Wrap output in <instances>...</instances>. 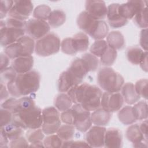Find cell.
Segmentation results:
<instances>
[{"label": "cell", "mask_w": 148, "mask_h": 148, "mask_svg": "<svg viewBox=\"0 0 148 148\" xmlns=\"http://www.w3.org/2000/svg\"><path fill=\"white\" fill-rule=\"evenodd\" d=\"M145 7V1H129L125 3L119 4L118 11L121 17L127 20H131L140 10Z\"/></svg>", "instance_id": "obj_15"}, {"label": "cell", "mask_w": 148, "mask_h": 148, "mask_svg": "<svg viewBox=\"0 0 148 148\" xmlns=\"http://www.w3.org/2000/svg\"><path fill=\"white\" fill-rule=\"evenodd\" d=\"M85 8V11L97 20H102L106 16L108 8L103 1H86Z\"/></svg>", "instance_id": "obj_16"}, {"label": "cell", "mask_w": 148, "mask_h": 148, "mask_svg": "<svg viewBox=\"0 0 148 148\" xmlns=\"http://www.w3.org/2000/svg\"><path fill=\"white\" fill-rule=\"evenodd\" d=\"M147 79H142L137 81L134 85L136 93L145 99H147Z\"/></svg>", "instance_id": "obj_42"}, {"label": "cell", "mask_w": 148, "mask_h": 148, "mask_svg": "<svg viewBox=\"0 0 148 148\" xmlns=\"http://www.w3.org/2000/svg\"><path fill=\"white\" fill-rule=\"evenodd\" d=\"M9 140L16 139L24 133V129L18 125L11 122L10 124L3 127Z\"/></svg>", "instance_id": "obj_33"}, {"label": "cell", "mask_w": 148, "mask_h": 148, "mask_svg": "<svg viewBox=\"0 0 148 148\" xmlns=\"http://www.w3.org/2000/svg\"><path fill=\"white\" fill-rule=\"evenodd\" d=\"M25 33L34 40H39L49 33L50 27L46 21L31 18L26 21Z\"/></svg>", "instance_id": "obj_11"}, {"label": "cell", "mask_w": 148, "mask_h": 148, "mask_svg": "<svg viewBox=\"0 0 148 148\" xmlns=\"http://www.w3.org/2000/svg\"><path fill=\"white\" fill-rule=\"evenodd\" d=\"M147 125H148L147 120V119H145L139 125L140 130L141 131L146 140H147Z\"/></svg>", "instance_id": "obj_52"}, {"label": "cell", "mask_w": 148, "mask_h": 148, "mask_svg": "<svg viewBox=\"0 0 148 148\" xmlns=\"http://www.w3.org/2000/svg\"><path fill=\"white\" fill-rule=\"evenodd\" d=\"M146 51H143L137 46L131 47L127 50V59L129 62L134 65H139Z\"/></svg>", "instance_id": "obj_30"}, {"label": "cell", "mask_w": 148, "mask_h": 148, "mask_svg": "<svg viewBox=\"0 0 148 148\" xmlns=\"http://www.w3.org/2000/svg\"><path fill=\"white\" fill-rule=\"evenodd\" d=\"M45 147L49 148H59L62 146L63 140L57 135L54 134L49 135L43 140Z\"/></svg>", "instance_id": "obj_40"}, {"label": "cell", "mask_w": 148, "mask_h": 148, "mask_svg": "<svg viewBox=\"0 0 148 148\" xmlns=\"http://www.w3.org/2000/svg\"><path fill=\"white\" fill-rule=\"evenodd\" d=\"M112 113L108 112L101 107L94 110L91 114V120L92 124L98 126H105L110 121Z\"/></svg>", "instance_id": "obj_22"}, {"label": "cell", "mask_w": 148, "mask_h": 148, "mask_svg": "<svg viewBox=\"0 0 148 148\" xmlns=\"http://www.w3.org/2000/svg\"><path fill=\"white\" fill-rule=\"evenodd\" d=\"M62 147H91L90 146L84 141L77 140L73 141L72 140L64 141Z\"/></svg>", "instance_id": "obj_46"}, {"label": "cell", "mask_w": 148, "mask_h": 148, "mask_svg": "<svg viewBox=\"0 0 148 148\" xmlns=\"http://www.w3.org/2000/svg\"><path fill=\"white\" fill-rule=\"evenodd\" d=\"M61 47L59 37L53 32H49L36 40L35 45V53L40 57H48L58 53Z\"/></svg>", "instance_id": "obj_7"}, {"label": "cell", "mask_w": 148, "mask_h": 148, "mask_svg": "<svg viewBox=\"0 0 148 148\" xmlns=\"http://www.w3.org/2000/svg\"><path fill=\"white\" fill-rule=\"evenodd\" d=\"M0 147L1 148H6L8 147V143H9V138L3 129V127H1L0 131Z\"/></svg>", "instance_id": "obj_50"}, {"label": "cell", "mask_w": 148, "mask_h": 148, "mask_svg": "<svg viewBox=\"0 0 148 148\" xmlns=\"http://www.w3.org/2000/svg\"><path fill=\"white\" fill-rule=\"evenodd\" d=\"M25 28L16 26L6 25L5 21L1 20V45L2 47H7L24 36Z\"/></svg>", "instance_id": "obj_9"}, {"label": "cell", "mask_w": 148, "mask_h": 148, "mask_svg": "<svg viewBox=\"0 0 148 148\" xmlns=\"http://www.w3.org/2000/svg\"><path fill=\"white\" fill-rule=\"evenodd\" d=\"M68 70L81 83L88 71L81 58H75L71 64Z\"/></svg>", "instance_id": "obj_21"}, {"label": "cell", "mask_w": 148, "mask_h": 148, "mask_svg": "<svg viewBox=\"0 0 148 148\" xmlns=\"http://www.w3.org/2000/svg\"><path fill=\"white\" fill-rule=\"evenodd\" d=\"M140 45L145 51H147V28L143 29L140 32Z\"/></svg>", "instance_id": "obj_49"}, {"label": "cell", "mask_w": 148, "mask_h": 148, "mask_svg": "<svg viewBox=\"0 0 148 148\" xmlns=\"http://www.w3.org/2000/svg\"><path fill=\"white\" fill-rule=\"evenodd\" d=\"M125 136L128 140L132 142L134 145L137 144L141 142H145L146 140L143 134L140 130L138 124H132L130 125L126 131Z\"/></svg>", "instance_id": "obj_25"}, {"label": "cell", "mask_w": 148, "mask_h": 148, "mask_svg": "<svg viewBox=\"0 0 148 148\" xmlns=\"http://www.w3.org/2000/svg\"><path fill=\"white\" fill-rule=\"evenodd\" d=\"M47 20L50 27L58 28L65 23L66 21V14L61 10H54L50 13Z\"/></svg>", "instance_id": "obj_28"}, {"label": "cell", "mask_w": 148, "mask_h": 148, "mask_svg": "<svg viewBox=\"0 0 148 148\" xmlns=\"http://www.w3.org/2000/svg\"><path fill=\"white\" fill-rule=\"evenodd\" d=\"M123 138L121 132L116 128H110L106 130L104 138V146L106 147L120 148L123 146Z\"/></svg>", "instance_id": "obj_19"}, {"label": "cell", "mask_w": 148, "mask_h": 148, "mask_svg": "<svg viewBox=\"0 0 148 148\" xmlns=\"http://www.w3.org/2000/svg\"><path fill=\"white\" fill-rule=\"evenodd\" d=\"M1 58V71L7 68L8 65L9 64V58L6 55L5 53H1L0 54Z\"/></svg>", "instance_id": "obj_51"}, {"label": "cell", "mask_w": 148, "mask_h": 148, "mask_svg": "<svg viewBox=\"0 0 148 148\" xmlns=\"http://www.w3.org/2000/svg\"><path fill=\"white\" fill-rule=\"evenodd\" d=\"M60 118L62 123L67 124L73 125V115L71 108L66 110L62 112L60 115Z\"/></svg>", "instance_id": "obj_47"}, {"label": "cell", "mask_w": 148, "mask_h": 148, "mask_svg": "<svg viewBox=\"0 0 148 148\" xmlns=\"http://www.w3.org/2000/svg\"><path fill=\"white\" fill-rule=\"evenodd\" d=\"M106 42L109 47L114 49L120 50L125 46V39L123 35L118 31H113L106 36Z\"/></svg>", "instance_id": "obj_24"}, {"label": "cell", "mask_w": 148, "mask_h": 148, "mask_svg": "<svg viewBox=\"0 0 148 148\" xmlns=\"http://www.w3.org/2000/svg\"><path fill=\"white\" fill-rule=\"evenodd\" d=\"M124 99L119 92H104L102 94L101 106L104 110L113 113L119 111L123 106Z\"/></svg>", "instance_id": "obj_12"}, {"label": "cell", "mask_w": 148, "mask_h": 148, "mask_svg": "<svg viewBox=\"0 0 148 148\" xmlns=\"http://www.w3.org/2000/svg\"><path fill=\"white\" fill-rule=\"evenodd\" d=\"M1 107L10 111L13 113L12 122L24 130L42 127V110L30 97L24 96L18 99H7L1 104Z\"/></svg>", "instance_id": "obj_1"}, {"label": "cell", "mask_w": 148, "mask_h": 148, "mask_svg": "<svg viewBox=\"0 0 148 148\" xmlns=\"http://www.w3.org/2000/svg\"><path fill=\"white\" fill-rule=\"evenodd\" d=\"M44 132L42 129H28L25 134L26 139L30 143H33L38 142H41L45 138Z\"/></svg>", "instance_id": "obj_38"}, {"label": "cell", "mask_w": 148, "mask_h": 148, "mask_svg": "<svg viewBox=\"0 0 148 148\" xmlns=\"http://www.w3.org/2000/svg\"><path fill=\"white\" fill-rule=\"evenodd\" d=\"M82 83L67 69L60 75L58 80V88L61 92H68L72 87Z\"/></svg>", "instance_id": "obj_18"}, {"label": "cell", "mask_w": 148, "mask_h": 148, "mask_svg": "<svg viewBox=\"0 0 148 148\" xmlns=\"http://www.w3.org/2000/svg\"><path fill=\"white\" fill-rule=\"evenodd\" d=\"M40 76L38 72L31 71L17 74L6 86L9 94L13 97H21L36 92L40 87Z\"/></svg>", "instance_id": "obj_3"}, {"label": "cell", "mask_w": 148, "mask_h": 148, "mask_svg": "<svg viewBox=\"0 0 148 148\" xmlns=\"http://www.w3.org/2000/svg\"><path fill=\"white\" fill-rule=\"evenodd\" d=\"M35 45L33 39L28 35H24L13 44L5 47L4 53L12 60L30 56L35 51Z\"/></svg>", "instance_id": "obj_6"}, {"label": "cell", "mask_w": 148, "mask_h": 148, "mask_svg": "<svg viewBox=\"0 0 148 148\" xmlns=\"http://www.w3.org/2000/svg\"><path fill=\"white\" fill-rule=\"evenodd\" d=\"M28 142L24 137L20 136L16 139L10 140L9 147H28Z\"/></svg>", "instance_id": "obj_48"}, {"label": "cell", "mask_w": 148, "mask_h": 148, "mask_svg": "<svg viewBox=\"0 0 148 148\" xmlns=\"http://www.w3.org/2000/svg\"><path fill=\"white\" fill-rule=\"evenodd\" d=\"M14 4L13 1L10 0H2L0 5V17L2 20L7 14L9 13Z\"/></svg>", "instance_id": "obj_45"}, {"label": "cell", "mask_w": 148, "mask_h": 148, "mask_svg": "<svg viewBox=\"0 0 148 148\" xmlns=\"http://www.w3.org/2000/svg\"><path fill=\"white\" fill-rule=\"evenodd\" d=\"M71 109L73 115V125L75 128L81 132H87L92 125L90 112L79 103H75Z\"/></svg>", "instance_id": "obj_10"}, {"label": "cell", "mask_w": 148, "mask_h": 148, "mask_svg": "<svg viewBox=\"0 0 148 148\" xmlns=\"http://www.w3.org/2000/svg\"><path fill=\"white\" fill-rule=\"evenodd\" d=\"M51 8L46 5H40L37 6L33 11V16L36 19L46 21L48 20L50 13Z\"/></svg>", "instance_id": "obj_37"}, {"label": "cell", "mask_w": 148, "mask_h": 148, "mask_svg": "<svg viewBox=\"0 0 148 148\" xmlns=\"http://www.w3.org/2000/svg\"><path fill=\"white\" fill-rule=\"evenodd\" d=\"M81 58L84 62L88 72H94L97 69L99 65V60L98 59V57L91 53H87L84 54Z\"/></svg>", "instance_id": "obj_35"}, {"label": "cell", "mask_w": 148, "mask_h": 148, "mask_svg": "<svg viewBox=\"0 0 148 148\" xmlns=\"http://www.w3.org/2000/svg\"><path fill=\"white\" fill-rule=\"evenodd\" d=\"M106 128L102 126L95 125L90 127L86 135V142L91 147L104 146V138Z\"/></svg>", "instance_id": "obj_14"}, {"label": "cell", "mask_w": 148, "mask_h": 148, "mask_svg": "<svg viewBox=\"0 0 148 148\" xmlns=\"http://www.w3.org/2000/svg\"><path fill=\"white\" fill-rule=\"evenodd\" d=\"M134 21L139 28L143 29L147 28L148 26L147 22V8H145L140 10L134 17Z\"/></svg>", "instance_id": "obj_39"}, {"label": "cell", "mask_w": 148, "mask_h": 148, "mask_svg": "<svg viewBox=\"0 0 148 148\" xmlns=\"http://www.w3.org/2000/svg\"><path fill=\"white\" fill-rule=\"evenodd\" d=\"M117 56V51L108 46V49L100 57V61L102 65L106 66H109L114 64L116 60Z\"/></svg>", "instance_id": "obj_34"}, {"label": "cell", "mask_w": 148, "mask_h": 148, "mask_svg": "<svg viewBox=\"0 0 148 148\" xmlns=\"http://www.w3.org/2000/svg\"><path fill=\"white\" fill-rule=\"evenodd\" d=\"M42 114V130L44 134L51 135L56 133L61 123L59 111L55 107L50 106L43 109Z\"/></svg>", "instance_id": "obj_8"}, {"label": "cell", "mask_w": 148, "mask_h": 148, "mask_svg": "<svg viewBox=\"0 0 148 148\" xmlns=\"http://www.w3.org/2000/svg\"><path fill=\"white\" fill-rule=\"evenodd\" d=\"M136 120L147 119L148 116L147 103L146 101H141L135 103L132 106Z\"/></svg>", "instance_id": "obj_31"}, {"label": "cell", "mask_w": 148, "mask_h": 148, "mask_svg": "<svg viewBox=\"0 0 148 148\" xmlns=\"http://www.w3.org/2000/svg\"><path fill=\"white\" fill-rule=\"evenodd\" d=\"M108 45L106 41L101 40H96L90 48V53L97 57H101L108 49Z\"/></svg>", "instance_id": "obj_36"}, {"label": "cell", "mask_w": 148, "mask_h": 148, "mask_svg": "<svg viewBox=\"0 0 148 148\" xmlns=\"http://www.w3.org/2000/svg\"><path fill=\"white\" fill-rule=\"evenodd\" d=\"M117 116L119 121L124 125H130L136 121L132 106H125L120 109Z\"/></svg>", "instance_id": "obj_27"}, {"label": "cell", "mask_w": 148, "mask_h": 148, "mask_svg": "<svg viewBox=\"0 0 148 148\" xmlns=\"http://www.w3.org/2000/svg\"><path fill=\"white\" fill-rule=\"evenodd\" d=\"M76 22L80 29L95 40L103 39L108 34L109 28L106 22L93 18L86 11L79 14Z\"/></svg>", "instance_id": "obj_4"}, {"label": "cell", "mask_w": 148, "mask_h": 148, "mask_svg": "<svg viewBox=\"0 0 148 148\" xmlns=\"http://www.w3.org/2000/svg\"><path fill=\"white\" fill-rule=\"evenodd\" d=\"M67 94L72 102L79 103L88 111H94L101 106L102 92L100 88L87 83H80L72 87Z\"/></svg>", "instance_id": "obj_2"}, {"label": "cell", "mask_w": 148, "mask_h": 148, "mask_svg": "<svg viewBox=\"0 0 148 148\" xmlns=\"http://www.w3.org/2000/svg\"><path fill=\"white\" fill-rule=\"evenodd\" d=\"M61 49L64 53L68 55L74 56L77 53L73 47L72 38H66L63 39L61 42Z\"/></svg>", "instance_id": "obj_43"}, {"label": "cell", "mask_w": 148, "mask_h": 148, "mask_svg": "<svg viewBox=\"0 0 148 148\" xmlns=\"http://www.w3.org/2000/svg\"><path fill=\"white\" fill-rule=\"evenodd\" d=\"M119 4L114 3L110 4L107 11V18L109 25L113 28H118L124 26L128 23V20L120 16L118 11Z\"/></svg>", "instance_id": "obj_17"}, {"label": "cell", "mask_w": 148, "mask_h": 148, "mask_svg": "<svg viewBox=\"0 0 148 148\" xmlns=\"http://www.w3.org/2000/svg\"><path fill=\"white\" fill-rule=\"evenodd\" d=\"M97 82L99 87L106 92H119L124 84V80L119 72L106 66L98 71Z\"/></svg>", "instance_id": "obj_5"}, {"label": "cell", "mask_w": 148, "mask_h": 148, "mask_svg": "<svg viewBox=\"0 0 148 148\" xmlns=\"http://www.w3.org/2000/svg\"><path fill=\"white\" fill-rule=\"evenodd\" d=\"M13 113L2 108L0 109V125L1 127H3L12 121Z\"/></svg>", "instance_id": "obj_44"}, {"label": "cell", "mask_w": 148, "mask_h": 148, "mask_svg": "<svg viewBox=\"0 0 148 148\" xmlns=\"http://www.w3.org/2000/svg\"><path fill=\"white\" fill-rule=\"evenodd\" d=\"M139 65L143 71L146 72H147V51L145 52V54Z\"/></svg>", "instance_id": "obj_54"}, {"label": "cell", "mask_w": 148, "mask_h": 148, "mask_svg": "<svg viewBox=\"0 0 148 148\" xmlns=\"http://www.w3.org/2000/svg\"><path fill=\"white\" fill-rule=\"evenodd\" d=\"M75 127L73 125L65 124L60 127L57 135L64 141L72 140L74 136Z\"/></svg>", "instance_id": "obj_32"}, {"label": "cell", "mask_w": 148, "mask_h": 148, "mask_svg": "<svg viewBox=\"0 0 148 148\" xmlns=\"http://www.w3.org/2000/svg\"><path fill=\"white\" fill-rule=\"evenodd\" d=\"M72 39V43L76 51L84 52L89 46V39L87 34L84 32H79L74 35Z\"/></svg>", "instance_id": "obj_26"}, {"label": "cell", "mask_w": 148, "mask_h": 148, "mask_svg": "<svg viewBox=\"0 0 148 148\" xmlns=\"http://www.w3.org/2000/svg\"><path fill=\"white\" fill-rule=\"evenodd\" d=\"M33 8V3L30 1H14L8 14L10 18L26 21L34 11Z\"/></svg>", "instance_id": "obj_13"}, {"label": "cell", "mask_w": 148, "mask_h": 148, "mask_svg": "<svg viewBox=\"0 0 148 148\" xmlns=\"http://www.w3.org/2000/svg\"><path fill=\"white\" fill-rule=\"evenodd\" d=\"M9 91L5 84L1 83V101L6 99L9 95Z\"/></svg>", "instance_id": "obj_53"}, {"label": "cell", "mask_w": 148, "mask_h": 148, "mask_svg": "<svg viewBox=\"0 0 148 148\" xmlns=\"http://www.w3.org/2000/svg\"><path fill=\"white\" fill-rule=\"evenodd\" d=\"M30 147H45L43 143L42 142H38L33 143H30V145L29 146Z\"/></svg>", "instance_id": "obj_55"}, {"label": "cell", "mask_w": 148, "mask_h": 148, "mask_svg": "<svg viewBox=\"0 0 148 148\" xmlns=\"http://www.w3.org/2000/svg\"><path fill=\"white\" fill-rule=\"evenodd\" d=\"M121 90V94L123 97L124 101H125L127 104H135L139 101L140 98V97L135 91L134 84L132 83L128 82L124 84Z\"/></svg>", "instance_id": "obj_23"}, {"label": "cell", "mask_w": 148, "mask_h": 148, "mask_svg": "<svg viewBox=\"0 0 148 148\" xmlns=\"http://www.w3.org/2000/svg\"><path fill=\"white\" fill-rule=\"evenodd\" d=\"M34 65V58L32 56L21 57L14 59L12 62V67L17 74L28 72L32 70Z\"/></svg>", "instance_id": "obj_20"}, {"label": "cell", "mask_w": 148, "mask_h": 148, "mask_svg": "<svg viewBox=\"0 0 148 148\" xmlns=\"http://www.w3.org/2000/svg\"><path fill=\"white\" fill-rule=\"evenodd\" d=\"M17 75V73L12 66L7 67L1 71V83L7 85L16 77Z\"/></svg>", "instance_id": "obj_41"}, {"label": "cell", "mask_w": 148, "mask_h": 148, "mask_svg": "<svg viewBox=\"0 0 148 148\" xmlns=\"http://www.w3.org/2000/svg\"><path fill=\"white\" fill-rule=\"evenodd\" d=\"M72 101L67 94L62 92L59 94L54 102L55 108L60 112H64L70 109L72 106Z\"/></svg>", "instance_id": "obj_29"}]
</instances>
